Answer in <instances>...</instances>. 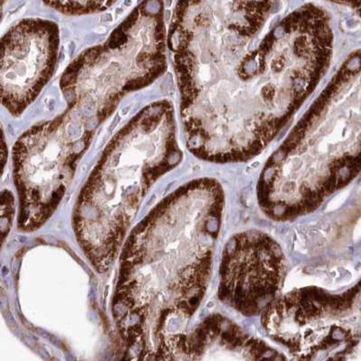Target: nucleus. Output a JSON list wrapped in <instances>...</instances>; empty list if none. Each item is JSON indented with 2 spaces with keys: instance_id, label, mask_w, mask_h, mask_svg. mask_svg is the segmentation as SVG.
Segmentation results:
<instances>
[{
  "instance_id": "f257e3e1",
  "label": "nucleus",
  "mask_w": 361,
  "mask_h": 361,
  "mask_svg": "<svg viewBox=\"0 0 361 361\" xmlns=\"http://www.w3.org/2000/svg\"><path fill=\"white\" fill-rule=\"evenodd\" d=\"M165 68L161 1L146 0L104 43L85 50L70 63L60 87L70 108L99 124L126 94L151 85Z\"/></svg>"
},
{
  "instance_id": "423d86ee",
  "label": "nucleus",
  "mask_w": 361,
  "mask_h": 361,
  "mask_svg": "<svg viewBox=\"0 0 361 361\" xmlns=\"http://www.w3.org/2000/svg\"><path fill=\"white\" fill-rule=\"evenodd\" d=\"M219 297L221 301H226L228 299L233 300L232 288L228 286H226L225 283L220 284L219 290Z\"/></svg>"
},
{
  "instance_id": "f03ea898",
  "label": "nucleus",
  "mask_w": 361,
  "mask_h": 361,
  "mask_svg": "<svg viewBox=\"0 0 361 361\" xmlns=\"http://www.w3.org/2000/svg\"><path fill=\"white\" fill-rule=\"evenodd\" d=\"M94 123L75 109L31 127L13 149L16 186L21 215L33 200L41 204V223L49 216L90 145Z\"/></svg>"
},
{
  "instance_id": "39448f33",
  "label": "nucleus",
  "mask_w": 361,
  "mask_h": 361,
  "mask_svg": "<svg viewBox=\"0 0 361 361\" xmlns=\"http://www.w3.org/2000/svg\"><path fill=\"white\" fill-rule=\"evenodd\" d=\"M8 149L0 147V178L4 171ZM14 214V199L8 190H0V245L8 234Z\"/></svg>"
},
{
  "instance_id": "20e7f679",
  "label": "nucleus",
  "mask_w": 361,
  "mask_h": 361,
  "mask_svg": "<svg viewBox=\"0 0 361 361\" xmlns=\"http://www.w3.org/2000/svg\"><path fill=\"white\" fill-rule=\"evenodd\" d=\"M56 11L69 16L91 14L110 8L117 0H44Z\"/></svg>"
},
{
  "instance_id": "0eeeda50",
  "label": "nucleus",
  "mask_w": 361,
  "mask_h": 361,
  "mask_svg": "<svg viewBox=\"0 0 361 361\" xmlns=\"http://www.w3.org/2000/svg\"><path fill=\"white\" fill-rule=\"evenodd\" d=\"M338 1L355 2L356 0H338Z\"/></svg>"
},
{
  "instance_id": "7ed1b4c3",
  "label": "nucleus",
  "mask_w": 361,
  "mask_h": 361,
  "mask_svg": "<svg viewBox=\"0 0 361 361\" xmlns=\"http://www.w3.org/2000/svg\"><path fill=\"white\" fill-rule=\"evenodd\" d=\"M59 25L43 18L23 19L0 38V105L20 116L43 91L56 69Z\"/></svg>"
}]
</instances>
